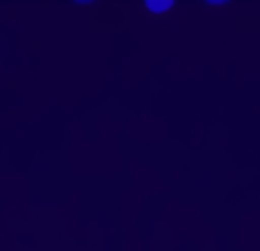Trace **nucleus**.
Listing matches in <instances>:
<instances>
[{
  "instance_id": "obj_1",
  "label": "nucleus",
  "mask_w": 260,
  "mask_h": 251,
  "mask_svg": "<svg viewBox=\"0 0 260 251\" xmlns=\"http://www.w3.org/2000/svg\"><path fill=\"white\" fill-rule=\"evenodd\" d=\"M148 9H155V12H160V9H167L171 7V3H146Z\"/></svg>"
}]
</instances>
